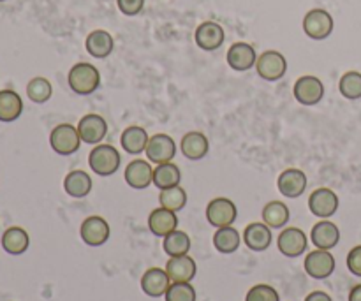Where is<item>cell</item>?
Instances as JSON below:
<instances>
[{
    "label": "cell",
    "mask_w": 361,
    "mask_h": 301,
    "mask_svg": "<svg viewBox=\"0 0 361 301\" xmlns=\"http://www.w3.org/2000/svg\"><path fill=\"white\" fill-rule=\"evenodd\" d=\"M182 182V173L180 168L173 162H166V164H159L154 169V185L159 190L171 189V187L180 185Z\"/></svg>",
    "instance_id": "cell-29"
},
{
    "label": "cell",
    "mask_w": 361,
    "mask_h": 301,
    "mask_svg": "<svg viewBox=\"0 0 361 301\" xmlns=\"http://www.w3.org/2000/svg\"><path fill=\"white\" fill-rule=\"evenodd\" d=\"M78 133L83 143L87 145H101V141L104 140L106 134H108V123L102 118L101 115H85L83 118L78 123Z\"/></svg>",
    "instance_id": "cell-15"
},
{
    "label": "cell",
    "mask_w": 361,
    "mask_h": 301,
    "mask_svg": "<svg viewBox=\"0 0 361 301\" xmlns=\"http://www.w3.org/2000/svg\"><path fill=\"white\" fill-rule=\"evenodd\" d=\"M0 2H6V0H0Z\"/></svg>",
    "instance_id": "cell-42"
},
{
    "label": "cell",
    "mask_w": 361,
    "mask_h": 301,
    "mask_svg": "<svg viewBox=\"0 0 361 301\" xmlns=\"http://www.w3.org/2000/svg\"><path fill=\"white\" fill-rule=\"evenodd\" d=\"M49 145L53 152L59 155H73L80 150L81 137L78 133V127H73L71 123H60L49 134Z\"/></svg>",
    "instance_id": "cell-3"
},
{
    "label": "cell",
    "mask_w": 361,
    "mask_h": 301,
    "mask_svg": "<svg viewBox=\"0 0 361 301\" xmlns=\"http://www.w3.org/2000/svg\"><path fill=\"white\" fill-rule=\"evenodd\" d=\"M159 203L162 208L171 211H180L185 208L187 204V192L180 185L171 187V189H164L159 194Z\"/></svg>",
    "instance_id": "cell-33"
},
{
    "label": "cell",
    "mask_w": 361,
    "mask_h": 301,
    "mask_svg": "<svg viewBox=\"0 0 361 301\" xmlns=\"http://www.w3.org/2000/svg\"><path fill=\"white\" fill-rule=\"evenodd\" d=\"M242 236L233 226L228 228H219L214 235V247L221 254H233L240 249Z\"/></svg>",
    "instance_id": "cell-31"
},
{
    "label": "cell",
    "mask_w": 361,
    "mask_h": 301,
    "mask_svg": "<svg viewBox=\"0 0 361 301\" xmlns=\"http://www.w3.org/2000/svg\"><path fill=\"white\" fill-rule=\"evenodd\" d=\"M243 242L254 252H263L271 243V228L264 222H252L243 231Z\"/></svg>",
    "instance_id": "cell-23"
},
{
    "label": "cell",
    "mask_w": 361,
    "mask_h": 301,
    "mask_svg": "<svg viewBox=\"0 0 361 301\" xmlns=\"http://www.w3.org/2000/svg\"><path fill=\"white\" fill-rule=\"evenodd\" d=\"M30 247V236L23 228H9L2 235V249L11 256H21Z\"/></svg>",
    "instance_id": "cell-26"
},
{
    "label": "cell",
    "mask_w": 361,
    "mask_h": 301,
    "mask_svg": "<svg viewBox=\"0 0 361 301\" xmlns=\"http://www.w3.org/2000/svg\"><path fill=\"white\" fill-rule=\"evenodd\" d=\"M120 13L126 16H136L143 11L145 0H116Z\"/></svg>",
    "instance_id": "cell-38"
},
{
    "label": "cell",
    "mask_w": 361,
    "mask_h": 301,
    "mask_svg": "<svg viewBox=\"0 0 361 301\" xmlns=\"http://www.w3.org/2000/svg\"><path fill=\"white\" fill-rule=\"evenodd\" d=\"M180 150H182L183 157L189 159V161H201V159L207 157L208 150H210V143H208V137L203 133L190 130L182 137Z\"/></svg>",
    "instance_id": "cell-20"
},
{
    "label": "cell",
    "mask_w": 361,
    "mask_h": 301,
    "mask_svg": "<svg viewBox=\"0 0 361 301\" xmlns=\"http://www.w3.org/2000/svg\"><path fill=\"white\" fill-rule=\"evenodd\" d=\"M263 222L271 229H282L289 222V208L282 201H271L263 208Z\"/></svg>",
    "instance_id": "cell-30"
},
{
    "label": "cell",
    "mask_w": 361,
    "mask_h": 301,
    "mask_svg": "<svg viewBox=\"0 0 361 301\" xmlns=\"http://www.w3.org/2000/svg\"><path fill=\"white\" fill-rule=\"evenodd\" d=\"M23 113V101L14 90H0V122H14Z\"/></svg>",
    "instance_id": "cell-28"
},
{
    "label": "cell",
    "mask_w": 361,
    "mask_h": 301,
    "mask_svg": "<svg viewBox=\"0 0 361 301\" xmlns=\"http://www.w3.org/2000/svg\"><path fill=\"white\" fill-rule=\"evenodd\" d=\"M85 48H87L88 55L94 56V59H108L111 55L113 48H115V41H113L109 32L94 30L88 34L87 41H85Z\"/></svg>",
    "instance_id": "cell-24"
},
{
    "label": "cell",
    "mask_w": 361,
    "mask_h": 301,
    "mask_svg": "<svg viewBox=\"0 0 361 301\" xmlns=\"http://www.w3.org/2000/svg\"><path fill=\"white\" fill-rule=\"evenodd\" d=\"M236 217H238V210L236 204L228 197H215L208 203L207 207V221L214 228H228V226L235 224Z\"/></svg>",
    "instance_id": "cell-5"
},
{
    "label": "cell",
    "mask_w": 361,
    "mask_h": 301,
    "mask_svg": "<svg viewBox=\"0 0 361 301\" xmlns=\"http://www.w3.org/2000/svg\"><path fill=\"white\" fill-rule=\"evenodd\" d=\"M245 301H281V296L271 285L257 284L247 293Z\"/></svg>",
    "instance_id": "cell-37"
},
{
    "label": "cell",
    "mask_w": 361,
    "mask_h": 301,
    "mask_svg": "<svg viewBox=\"0 0 361 301\" xmlns=\"http://www.w3.org/2000/svg\"><path fill=\"white\" fill-rule=\"evenodd\" d=\"M109 224L102 217L97 215H92V217L85 219L83 224H81L80 236L83 240V243H87L88 247H101L104 245L109 240Z\"/></svg>",
    "instance_id": "cell-12"
},
{
    "label": "cell",
    "mask_w": 361,
    "mask_h": 301,
    "mask_svg": "<svg viewBox=\"0 0 361 301\" xmlns=\"http://www.w3.org/2000/svg\"><path fill=\"white\" fill-rule=\"evenodd\" d=\"M53 94V87L46 78H32L27 85V95L32 102L35 104H44L49 101Z\"/></svg>",
    "instance_id": "cell-34"
},
{
    "label": "cell",
    "mask_w": 361,
    "mask_h": 301,
    "mask_svg": "<svg viewBox=\"0 0 361 301\" xmlns=\"http://www.w3.org/2000/svg\"><path fill=\"white\" fill-rule=\"evenodd\" d=\"M348 268L353 275L361 277V245L351 249V252L348 254Z\"/></svg>",
    "instance_id": "cell-39"
},
{
    "label": "cell",
    "mask_w": 361,
    "mask_h": 301,
    "mask_svg": "<svg viewBox=\"0 0 361 301\" xmlns=\"http://www.w3.org/2000/svg\"><path fill=\"white\" fill-rule=\"evenodd\" d=\"M127 185L133 189H147L154 183V168H152L150 161H143V159H134L127 164L126 173H123Z\"/></svg>",
    "instance_id": "cell-16"
},
{
    "label": "cell",
    "mask_w": 361,
    "mask_h": 301,
    "mask_svg": "<svg viewBox=\"0 0 361 301\" xmlns=\"http://www.w3.org/2000/svg\"><path fill=\"white\" fill-rule=\"evenodd\" d=\"M67 83L69 88L78 95H90L101 85V73L97 67L88 62H80L71 67L67 74Z\"/></svg>",
    "instance_id": "cell-1"
},
{
    "label": "cell",
    "mask_w": 361,
    "mask_h": 301,
    "mask_svg": "<svg viewBox=\"0 0 361 301\" xmlns=\"http://www.w3.org/2000/svg\"><path fill=\"white\" fill-rule=\"evenodd\" d=\"M349 301H361V284L355 285L349 293Z\"/></svg>",
    "instance_id": "cell-41"
},
{
    "label": "cell",
    "mask_w": 361,
    "mask_h": 301,
    "mask_svg": "<svg viewBox=\"0 0 361 301\" xmlns=\"http://www.w3.org/2000/svg\"><path fill=\"white\" fill-rule=\"evenodd\" d=\"M305 301H334V300H331V296L326 295V293L314 291V293H310L309 296H307Z\"/></svg>",
    "instance_id": "cell-40"
},
{
    "label": "cell",
    "mask_w": 361,
    "mask_h": 301,
    "mask_svg": "<svg viewBox=\"0 0 361 301\" xmlns=\"http://www.w3.org/2000/svg\"><path fill=\"white\" fill-rule=\"evenodd\" d=\"M307 183H309V180H307V175L302 169L289 168L282 171L281 176H279L277 189L284 197L296 199V197H300L305 192Z\"/></svg>",
    "instance_id": "cell-14"
},
{
    "label": "cell",
    "mask_w": 361,
    "mask_h": 301,
    "mask_svg": "<svg viewBox=\"0 0 361 301\" xmlns=\"http://www.w3.org/2000/svg\"><path fill=\"white\" fill-rule=\"evenodd\" d=\"M309 210L319 219L334 217L338 210V196L326 187L316 189L309 197Z\"/></svg>",
    "instance_id": "cell-10"
},
{
    "label": "cell",
    "mask_w": 361,
    "mask_h": 301,
    "mask_svg": "<svg viewBox=\"0 0 361 301\" xmlns=\"http://www.w3.org/2000/svg\"><path fill=\"white\" fill-rule=\"evenodd\" d=\"M303 32L314 41H323L334 32V18L324 9H310L303 18Z\"/></svg>",
    "instance_id": "cell-4"
},
{
    "label": "cell",
    "mask_w": 361,
    "mask_h": 301,
    "mask_svg": "<svg viewBox=\"0 0 361 301\" xmlns=\"http://www.w3.org/2000/svg\"><path fill=\"white\" fill-rule=\"evenodd\" d=\"M162 249L168 254L169 257H178V256H187L190 250V238L187 233L178 231L175 229L173 233H169L168 236H164V242H162Z\"/></svg>",
    "instance_id": "cell-32"
},
{
    "label": "cell",
    "mask_w": 361,
    "mask_h": 301,
    "mask_svg": "<svg viewBox=\"0 0 361 301\" xmlns=\"http://www.w3.org/2000/svg\"><path fill=\"white\" fill-rule=\"evenodd\" d=\"M148 134L143 127L140 125H130L120 136V145H122L123 150L130 155H140L147 150L148 145Z\"/></svg>",
    "instance_id": "cell-25"
},
{
    "label": "cell",
    "mask_w": 361,
    "mask_h": 301,
    "mask_svg": "<svg viewBox=\"0 0 361 301\" xmlns=\"http://www.w3.org/2000/svg\"><path fill=\"white\" fill-rule=\"evenodd\" d=\"M305 271L309 277L316 278V281H324V278L331 277V274L335 271V257L331 256L330 250H312L305 257Z\"/></svg>",
    "instance_id": "cell-9"
},
{
    "label": "cell",
    "mask_w": 361,
    "mask_h": 301,
    "mask_svg": "<svg viewBox=\"0 0 361 301\" xmlns=\"http://www.w3.org/2000/svg\"><path fill=\"white\" fill-rule=\"evenodd\" d=\"M164 270L171 282H190L197 274L196 261H194L189 254H187V256L169 257Z\"/></svg>",
    "instance_id": "cell-18"
},
{
    "label": "cell",
    "mask_w": 361,
    "mask_h": 301,
    "mask_svg": "<svg viewBox=\"0 0 361 301\" xmlns=\"http://www.w3.org/2000/svg\"><path fill=\"white\" fill-rule=\"evenodd\" d=\"M307 245H309L307 235L298 228L282 229L277 240L279 250L286 257H300L302 254H305Z\"/></svg>",
    "instance_id": "cell-11"
},
{
    "label": "cell",
    "mask_w": 361,
    "mask_h": 301,
    "mask_svg": "<svg viewBox=\"0 0 361 301\" xmlns=\"http://www.w3.org/2000/svg\"><path fill=\"white\" fill-rule=\"evenodd\" d=\"M166 301H196V289L190 282H171L164 295Z\"/></svg>",
    "instance_id": "cell-36"
},
{
    "label": "cell",
    "mask_w": 361,
    "mask_h": 301,
    "mask_svg": "<svg viewBox=\"0 0 361 301\" xmlns=\"http://www.w3.org/2000/svg\"><path fill=\"white\" fill-rule=\"evenodd\" d=\"M338 90L349 101H358L361 99V73L358 70H349L338 81Z\"/></svg>",
    "instance_id": "cell-35"
},
{
    "label": "cell",
    "mask_w": 361,
    "mask_h": 301,
    "mask_svg": "<svg viewBox=\"0 0 361 301\" xmlns=\"http://www.w3.org/2000/svg\"><path fill=\"white\" fill-rule=\"evenodd\" d=\"M63 190H66L67 196L76 197V199H81V197H87L92 190V178L88 173L80 171H71L69 175L63 178Z\"/></svg>",
    "instance_id": "cell-27"
},
{
    "label": "cell",
    "mask_w": 361,
    "mask_h": 301,
    "mask_svg": "<svg viewBox=\"0 0 361 301\" xmlns=\"http://www.w3.org/2000/svg\"><path fill=\"white\" fill-rule=\"evenodd\" d=\"M226 32L215 21H203L194 32V41L203 51H215L224 44Z\"/></svg>",
    "instance_id": "cell-13"
},
{
    "label": "cell",
    "mask_w": 361,
    "mask_h": 301,
    "mask_svg": "<svg viewBox=\"0 0 361 301\" xmlns=\"http://www.w3.org/2000/svg\"><path fill=\"white\" fill-rule=\"evenodd\" d=\"M147 159L154 164H166L171 162L176 155V143L168 134H154L147 145Z\"/></svg>",
    "instance_id": "cell-8"
},
{
    "label": "cell",
    "mask_w": 361,
    "mask_h": 301,
    "mask_svg": "<svg viewBox=\"0 0 361 301\" xmlns=\"http://www.w3.org/2000/svg\"><path fill=\"white\" fill-rule=\"evenodd\" d=\"M169 285H171V281H169L166 270H161V268H150L141 277V289L150 298H161V296H164Z\"/></svg>",
    "instance_id": "cell-19"
},
{
    "label": "cell",
    "mask_w": 361,
    "mask_h": 301,
    "mask_svg": "<svg viewBox=\"0 0 361 301\" xmlns=\"http://www.w3.org/2000/svg\"><path fill=\"white\" fill-rule=\"evenodd\" d=\"M295 99L303 106H316L324 97V85L317 76H302L296 80L293 88Z\"/></svg>",
    "instance_id": "cell-7"
},
{
    "label": "cell",
    "mask_w": 361,
    "mask_h": 301,
    "mask_svg": "<svg viewBox=\"0 0 361 301\" xmlns=\"http://www.w3.org/2000/svg\"><path fill=\"white\" fill-rule=\"evenodd\" d=\"M256 70L263 80L277 81L288 70V60H286V56L281 51L270 49V51H264L257 56Z\"/></svg>",
    "instance_id": "cell-6"
},
{
    "label": "cell",
    "mask_w": 361,
    "mask_h": 301,
    "mask_svg": "<svg viewBox=\"0 0 361 301\" xmlns=\"http://www.w3.org/2000/svg\"><path fill=\"white\" fill-rule=\"evenodd\" d=\"M178 228V217L175 211L166 210V208H155L150 215H148V229L154 233L155 236H168Z\"/></svg>",
    "instance_id": "cell-22"
},
{
    "label": "cell",
    "mask_w": 361,
    "mask_h": 301,
    "mask_svg": "<svg viewBox=\"0 0 361 301\" xmlns=\"http://www.w3.org/2000/svg\"><path fill=\"white\" fill-rule=\"evenodd\" d=\"M226 60H228L231 69L238 70V73H245V70L256 67L257 55L254 46L249 44V42H235V44L228 49Z\"/></svg>",
    "instance_id": "cell-17"
},
{
    "label": "cell",
    "mask_w": 361,
    "mask_h": 301,
    "mask_svg": "<svg viewBox=\"0 0 361 301\" xmlns=\"http://www.w3.org/2000/svg\"><path fill=\"white\" fill-rule=\"evenodd\" d=\"M88 164L94 173L99 176H111L118 171L122 159L118 150L111 145H95L88 155Z\"/></svg>",
    "instance_id": "cell-2"
},
{
    "label": "cell",
    "mask_w": 361,
    "mask_h": 301,
    "mask_svg": "<svg viewBox=\"0 0 361 301\" xmlns=\"http://www.w3.org/2000/svg\"><path fill=\"white\" fill-rule=\"evenodd\" d=\"M310 240L316 245V249L321 250H331L334 247L338 245L341 242V231H338L337 226L330 221H321L317 222L312 228V233H310Z\"/></svg>",
    "instance_id": "cell-21"
}]
</instances>
